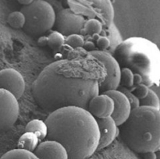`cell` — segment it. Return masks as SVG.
<instances>
[{
    "mask_svg": "<svg viewBox=\"0 0 160 159\" xmlns=\"http://www.w3.org/2000/svg\"><path fill=\"white\" fill-rule=\"evenodd\" d=\"M134 73H133L132 70L128 67H123L121 69L120 83H122L126 88H132L134 86Z\"/></svg>",
    "mask_w": 160,
    "mask_h": 159,
    "instance_id": "obj_23",
    "label": "cell"
},
{
    "mask_svg": "<svg viewBox=\"0 0 160 159\" xmlns=\"http://www.w3.org/2000/svg\"><path fill=\"white\" fill-rule=\"evenodd\" d=\"M39 140L37 136L33 132H25L20 137L18 141V147L20 149L34 152L39 144Z\"/></svg>",
    "mask_w": 160,
    "mask_h": 159,
    "instance_id": "obj_17",
    "label": "cell"
},
{
    "mask_svg": "<svg viewBox=\"0 0 160 159\" xmlns=\"http://www.w3.org/2000/svg\"><path fill=\"white\" fill-rule=\"evenodd\" d=\"M102 94H106L112 98L114 101V111L111 117L117 126H122L129 118L132 110L129 100L124 94L118 90H109Z\"/></svg>",
    "mask_w": 160,
    "mask_h": 159,
    "instance_id": "obj_11",
    "label": "cell"
},
{
    "mask_svg": "<svg viewBox=\"0 0 160 159\" xmlns=\"http://www.w3.org/2000/svg\"><path fill=\"white\" fill-rule=\"evenodd\" d=\"M101 34H102V36H106V37H107L109 39V41H110V48L108 49L107 52L110 53L111 55L114 54L117 47L123 42L121 36H120V32H119L117 26L114 25V23H112L108 28L103 29Z\"/></svg>",
    "mask_w": 160,
    "mask_h": 159,
    "instance_id": "obj_15",
    "label": "cell"
},
{
    "mask_svg": "<svg viewBox=\"0 0 160 159\" xmlns=\"http://www.w3.org/2000/svg\"><path fill=\"white\" fill-rule=\"evenodd\" d=\"M140 106H147L159 109L160 99L156 92L153 91L152 89H149L148 95L145 98L140 100Z\"/></svg>",
    "mask_w": 160,
    "mask_h": 159,
    "instance_id": "obj_21",
    "label": "cell"
},
{
    "mask_svg": "<svg viewBox=\"0 0 160 159\" xmlns=\"http://www.w3.org/2000/svg\"><path fill=\"white\" fill-rule=\"evenodd\" d=\"M103 29H104L103 24L99 20H98V19H88V20H86L85 23H84L82 33L91 36L94 35V34H101Z\"/></svg>",
    "mask_w": 160,
    "mask_h": 159,
    "instance_id": "obj_19",
    "label": "cell"
},
{
    "mask_svg": "<svg viewBox=\"0 0 160 159\" xmlns=\"http://www.w3.org/2000/svg\"><path fill=\"white\" fill-rule=\"evenodd\" d=\"M72 3H74L71 1ZM78 4H73V8L80 7V10L75 12L81 14L83 17L86 14L90 19L99 17L101 23L103 24L104 29L109 27L113 23L114 10L113 6L110 1H76Z\"/></svg>",
    "mask_w": 160,
    "mask_h": 159,
    "instance_id": "obj_7",
    "label": "cell"
},
{
    "mask_svg": "<svg viewBox=\"0 0 160 159\" xmlns=\"http://www.w3.org/2000/svg\"><path fill=\"white\" fill-rule=\"evenodd\" d=\"M122 138L132 151L140 154L160 150V111L139 106L122 125Z\"/></svg>",
    "mask_w": 160,
    "mask_h": 159,
    "instance_id": "obj_4",
    "label": "cell"
},
{
    "mask_svg": "<svg viewBox=\"0 0 160 159\" xmlns=\"http://www.w3.org/2000/svg\"><path fill=\"white\" fill-rule=\"evenodd\" d=\"M87 110L95 118L111 117L114 111V101L106 94H99L89 101Z\"/></svg>",
    "mask_w": 160,
    "mask_h": 159,
    "instance_id": "obj_12",
    "label": "cell"
},
{
    "mask_svg": "<svg viewBox=\"0 0 160 159\" xmlns=\"http://www.w3.org/2000/svg\"><path fill=\"white\" fill-rule=\"evenodd\" d=\"M20 12L25 17L23 29L31 35H42L54 26L56 14L51 4L45 0H34L31 4L23 6Z\"/></svg>",
    "mask_w": 160,
    "mask_h": 159,
    "instance_id": "obj_5",
    "label": "cell"
},
{
    "mask_svg": "<svg viewBox=\"0 0 160 159\" xmlns=\"http://www.w3.org/2000/svg\"><path fill=\"white\" fill-rule=\"evenodd\" d=\"M106 76L104 65L90 55L59 59L41 72L31 90L37 104L49 114L66 107L87 109Z\"/></svg>",
    "mask_w": 160,
    "mask_h": 159,
    "instance_id": "obj_1",
    "label": "cell"
},
{
    "mask_svg": "<svg viewBox=\"0 0 160 159\" xmlns=\"http://www.w3.org/2000/svg\"><path fill=\"white\" fill-rule=\"evenodd\" d=\"M143 82V78L138 73H134V86L139 85V84H142Z\"/></svg>",
    "mask_w": 160,
    "mask_h": 159,
    "instance_id": "obj_31",
    "label": "cell"
},
{
    "mask_svg": "<svg viewBox=\"0 0 160 159\" xmlns=\"http://www.w3.org/2000/svg\"><path fill=\"white\" fill-rule=\"evenodd\" d=\"M149 87H147L146 85L143 84H141L139 85L134 86L133 88L131 89V91L138 98L139 100H142L145 98V97L148 95V90H149Z\"/></svg>",
    "mask_w": 160,
    "mask_h": 159,
    "instance_id": "obj_25",
    "label": "cell"
},
{
    "mask_svg": "<svg viewBox=\"0 0 160 159\" xmlns=\"http://www.w3.org/2000/svg\"><path fill=\"white\" fill-rule=\"evenodd\" d=\"M7 22L11 27L20 29L25 24V17L20 11H14L8 16Z\"/></svg>",
    "mask_w": 160,
    "mask_h": 159,
    "instance_id": "obj_20",
    "label": "cell"
},
{
    "mask_svg": "<svg viewBox=\"0 0 160 159\" xmlns=\"http://www.w3.org/2000/svg\"><path fill=\"white\" fill-rule=\"evenodd\" d=\"M0 159H38L34 152L17 148L5 153Z\"/></svg>",
    "mask_w": 160,
    "mask_h": 159,
    "instance_id": "obj_18",
    "label": "cell"
},
{
    "mask_svg": "<svg viewBox=\"0 0 160 159\" xmlns=\"http://www.w3.org/2000/svg\"><path fill=\"white\" fill-rule=\"evenodd\" d=\"M19 112L17 98L7 90L0 89V131L12 127L18 118Z\"/></svg>",
    "mask_w": 160,
    "mask_h": 159,
    "instance_id": "obj_9",
    "label": "cell"
},
{
    "mask_svg": "<svg viewBox=\"0 0 160 159\" xmlns=\"http://www.w3.org/2000/svg\"><path fill=\"white\" fill-rule=\"evenodd\" d=\"M85 22V17L75 12L71 8H66L56 15L54 26L56 31L67 37L71 34H81Z\"/></svg>",
    "mask_w": 160,
    "mask_h": 159,
    "instance_id": "obj_8",
    "label": "cell"
},
{
    "mask_svg": "<svg viewBox=\"0 0 160 159\" xmlns=\"http://www.w3.org/2000/svg\"><path fill=\"white\" fill-rule=\"evenodd\" d=\"M0 89L9 91L18 100L24 93V78L14 69L0 70Z\"/></svg>",
    "mask_w": 160,
    "mask_h": 159,
    "instance_id": "obj_10",
    "label": "cell"
},
{
    "mask_svg": "<svg viewBox=\"0 0 160 159\" xmlns=\"http://www.w3.org/2000/svg\"><path fill=\"white\" fill-rule=\"evenodd\" d=\"M95 41H96V45L98 47L100 51H107L108 49L110 48V41L106 36L100 35Z\"/></svg>",
    "mask_w": 160,
    "mask_h": 159,
    "instance_id": "obj_27",
    "label": "cell"
},
{
    "mask_svg": "<svg viewBox=\"0 0 160 159\" xmlns=\"http://www.w3.org/2000/svg\"><path fill=\"white\" fill-rule=\"evenodd\" d=\"M159 111H160V106H159Z\"/></svg>",
    "mask_w": 160,
    "mask_h": 159,
    "instance_id": "obj_34",
    "label": "cell"
},
{
    "mask_svg": "<svg viewBox=\"0 0 160 159\" xmlns=\"http://www.w3.org/2000/svg\"><path fill=\"white\" fill-rule=\"evenodd\" d=\"M89 55L104 65L106 71V76L100 85V92L117 90L120 84L121 67L112 55L106 51L95 50L89 52Z\"/></svg>",
    "mask_w": 160,
    "mask_h": 159,
    "instance_id": "obj_6",
    "label": "cell"
},
{
    "mask_svg": "<svg viewBox=\"0 0 160 159\" xmlns=\"http://www.w3.org/2000/svg\"><path fill=\"white\" fill-rule=\"evenodd\" d=\"M120 91H121L122 93H123L126 95V97L130 101L131 108H138L140 106V100L131 91V90L126 88V87H122L120 90Z\"/></svg>",
    "mask_w": 160,
    "mask_h": 159,
    "instance_id": "obj_26",
    "label": "cell"
},
{
    "mask_svg": "<svg viewBox=\"0 0 160 159\" xmlns=\"http://www.w3.org/2000/svg\"><path fill=\"white\" fill-rule=\"evenodd\" d=\"M25 132H33L38 137L39 140L46 138L48 134V128L45 122L40 119H33L27 124Z\"/></svg>",
    "mask_w": 160,
    "mask_h": 159,
    "instance_id": "obj_16",
    "label": "cell"
},
{
    "mask_svg": "<svg viewBox=\"0 0 160 159\" xmlns=\"http://www.w3.org/2000/svg\"><path fill=\"white\" fill-rule=\"evenodd\" d=\"M19 3H20L21 5H23V6H28V5L31 4L33 2V0H19Z\"/></svg>",
    "mask_w": 160,
    "mask_h": 159,
    "instance_id": "obj_32",
    "label": "cell"
},
{
    "mask_svg": "<svg viewBox=\"0 0 160 159\" xmlns=\"http://www.w3.org/2000/svg\"><path fill=\"white\" fill-rule=\"evenodd\" d=\"M83 48L85 50H87L88 52H91V51H93L95 50H96L95 49L96 47H95V43L93 41H84Z\"/></svg>",
    "mask_w": 160,
    "mask_h": 159,
    "instance_id": "obj_28",
    "label": "cell"
},
{
    "mask_svg": "<svg viewBox=\"0 0 160 159\" xmlns=\"http://www.w3.org/2000/svg\"><path fill=\"white\" fill-rule=\"evenodd\" d=\"M45 123L47 140L62 145L69 159H88L98 150V126L96 118L87 109L62 108L50 113Z\"/></svg>",
    "mask_w": 160,
    "mask_h": 159,
    "instance_id": "obj_2",
    "label": "cell"
},
{
    "mask_svg": "<svg viewBox=\"0 0 160 159\" xmlns=\"http://www.w3.org/2000/svg\"><path fill=\"white\" fill-rule=\"evenodd\" d=\"M65 44V37L58 31H52L48 36V45L52 49L61 48Z\"/></svg>",
    "mask_w": 160,
    "mask_h": 159,
    "instance_id": "obj_22",
    "label": "cell"
},
{
    "mask_svg": "<svg viewBox=\"0 0 160 159\" xmlns=\"http://www.w3.org/2000/svg\"><path fill=\"white\" fill-rule=\"evenodd\" d=\"M84 39L81 34H75L69 35L65 37V44L73 48H83L84 44Z\"/></svg>",
    "mask_w": 160,
    "mask_h": 159,
    "instance_id": "obj_24",
    "label": "cell"
},
{
    "mask_svg": "<svg viewBox=\"0 0 160 159\" xmlns=\"http://www.w3.org/2000/svg\"><path fill=\"white\" fill-rule=\"evenodd\" d=\"M38 45L41 47L48 45V36H40L38 39Z\"/></svg>",
    "mask_w": 160,
    "mask_h": 159,
    "instance_id": "obj_29",
    "label": "cell"
},
{
    "mask_svg": "<svg viewBox=\"0 0 160 159\" xmlns=\"http://www.w3.org/2000/svg\"><path fill=\"white\" fill-rule=\"evenodd\" d=\"M156 154H157V158L156 159H160V150L159 151H156Z\"/></svg>",
    "mask_w": 160,
    "mask_h": 159,
    "instance_id": "obj_33",
    "label": "cell"
},
{
    "mask_svg": "<svg viewBox=\"0 0 160 159\" xmlns=\"http://www.w3.org/2000/svg\"><path fill=\"white\" fill-rule=\"evenodd\" d=\"M34 154L38 159H69L68 154L63 146L50 140L39 143Z\"/></svg>",
    "mask_w": 160,
    "mask_h": 159,
    "instance_id": "obj_14",
    "label": "cell"
},
{
    "mask_svg": "<svg viewBox=\"0 0 160 159\" xmlns=\"http://www.w3.org/2000/svg\"><path fill=\"white\" fill-rule=\"evenodd\" d=\"M88 159H92V158H88Z\"/></svg>",
    "mask_w": 160,
    "mask_h": 159,
    "instance_id": "obj_35",
    "label": "cell"
},
{
    "mask_svg": "<svg viewBox=\"0 0 160 159\" xmlns=\"http://www.w3.org/2000/svg\"><path fill=\"white\" fill-rule=\"evenodd\" d=\"M99 130V143L98 150H102L110 145L119 132L118 126L112 117L96 118Z\"/></svg>",
    "mask_w": 160,
    "mask_h": 159,
    "instance_id": "obj_13",
    "label": "cell"
},
{
    "mask_svg": "<svg viewBox=\"0 0 160 159\" xmlns=\"http://www.w3.org/2000/svg\"><path fill=\"white\" fill-rule=\"evenodd\" d=\"M115 59L119 64L128 67L143 78L142 84L151 87L160 80V51L145 38L131 37L123 41L117 47Z\"/></svg>",
    "mask_w": 160,
    "mask_h": 159,
    "instance_id": "obj_3",
    "label": "cell"
},
{
    "mask_svg": "<svg viewBox=\"0 0 160 159\" xmlns=\"http://www.w3.org/2000/svg\"><path fill=\"white\" fill-rule=\"evenodd\" d=\"M143 157L144 159H156L157 154L156 151H148V152L144 153Z\"/></svg>",
    "mask_w": 160,
    "mask_h": 159,
    "instance_id": "obj_30",
    "label": "cell"
}]
</instances>
